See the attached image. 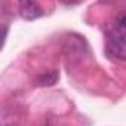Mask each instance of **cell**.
<instances>
[{"instance_id":"cell-1","label":"cell","mask_w":126,"mask_h":126,"mask_svg":"<svg viewBox=\"0 0 126 126\" xmlns=\"http://www.w3.org/2000/svg\"><path fill=\"white\" fill-rule=\"evenodd\" d=\"M105 55L113 61H126V34L111 28L105 36Z\"/></svg>"},{"instance_id":"cell-2","label":"cell","mask_w":126,"mask_h":126,"mask_svg":"<svg viewBox=\"0 0 126 126\" xmlns=\"http://www.w3.org/2000/svg\"><path fill=\"white\" fill-rule=\"evenodd\" d=\"M19 15L27 19V21H33L37 19L43 15L42 8L36 3V2H30V0H24L19 3Z\"/></svg>"},{"instance_id":"cell-3","label":"cell","mask_w":126,"mask_h":126,"mask_svg":"<svg viewBox=\"0 0 126 126\" xmlns=\"http://www.w3.org/2000/svg\"><path fill=\"white\" fill-rule=\"evenodd\" d=\"M56 80H58V73L55 70H52V71H47L39 77V85L40 86H52L56 83Z\"/></svg>"},{"instance_id":"cell-4","label":"cell","mask_w":126,"mask_h":126,"mask_svg":"<svg viewBox=\"0 0 126 126\" xmlns=\"http://www.w3.org/2000/svg\"><path fill=\"white\" fill-rule=\"evenodd\" d=\"M116 28L120 30V31H126V14L120 15L116 21Z\"/></svg>"}]
</instances>
